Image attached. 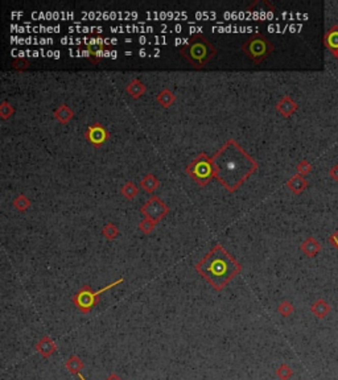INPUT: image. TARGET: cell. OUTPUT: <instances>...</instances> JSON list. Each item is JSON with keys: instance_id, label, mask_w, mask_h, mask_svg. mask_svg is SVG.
<instances>
[{"instance_id": "cell-20", "label": "cell", "mask_w": 338, "mask_h": 380, "mask_svg": "<svg viewBox=\"0 0 338 380\" xmlns=\"http://www.w3.org/2000/svg\"><path fill=\"white\" fill-rule=\"evenodd\" d=\"M156 99L163 107H169V106H172V104L175 103L176 95L173 94V91H171L169 89H163V90L157 94Z\"/></svg>"}, {"instance_id": "cell-26", "label": "cell", "mask_w": 338, "mask_h": 380, "mask_svg": "<svg viewBox=\"0 0 338 380\" xmlns=\"http://www.w3.org/2000/svg\"><path fill=\"white\" fill-rule=\"evenodd\" d=\"M15 114V107L8 101H3L0 104V116L2 119H8Z\"/></svg>"}, {"instance_id": "cell-23", "label": "cell", "mask_w": 338, "mask_h": 380, "mask_svg": "<svg viewBox=\"0 0 338 380\" xmlns=\"http://www.w3.org/2000/svg\"><path fill=\"white\" fill-rule=\"evenodd\" d=\"M102 234L107 238V239L112 241V239H115L119 235V228L112 222H110V223L104 224L103 228H102Z\"/></svg>"}, {"instance_id": "cell-29", "label": "cell", "mask_w": 338, "mask_h": 380, "mask_svg": "<svg viewBox=\"0 0 338 380\" xmlns=\"http://www.w3.org/2000/svg\"><path fill=\"white\" fill-rule=\"evenodd\" d=\"M155 226H156V222H153L150 218H144L143 221L139 223V230L143 231L144 234H150L153 231Z\"/></svg>"}, {"instance_id": "cell-22", "label": "cell", "mask_w": 338, "mask_h": 380, "mask_svg": "<svg viewBox=\"0 0 338 380\" xmlns=\"http://www.w3.org/2000/svg\"><path fill=\"white\" fill-rule=\"evenodd\" d=\"M121 192H122V194L126 197V198L132 199V198H135V197H136L137 192H139V190H137V186L135 185L133 182L128 181V182H126L123 186H122Z\"/></svg>"}, {"instance_id": "cell-11", "label": "cell", "mask_w": 338, "mask_h": 380, "mask_svg": "<svg viewBox=\"0 0 338 380\" xmlns=\"http://www.w3.org/2000/svg\"><path fill=\"white\" fill-rule=\"evenodd\" d=\"M324 42H325L326 48L332 52L335 59L338 60V24L330 26L326 31L325 36H324Z\"/></svg>"}, {"instance_id": "cell-15", "label": "cell", "mask_w": 338, "mask_h": 380, "mask_svg": "<svg viewBox=\"0 0 338 380\" xmlns=\"http://www.w3.org/2000/svg\"><path fill=\"white\" fill-rule=\"evenodd\" d=\"M332 308L324 299H317L311 306V312L317 317V318H325L326 315L330 313Z\"/></svg>"}, {"instance_id": "cell-30", "label": "cell", "mask_w": 338, "mask_h": 380, "mask_svg": "<svg viewBox=\"0 0 338 380\" xmlns=\"http://www.w3.org/2000/svg\"><path fill=\"white\" fill-rule=\"evenodd\" d=\"M30 66V61L25 59H16V60H13L12 62V68L17 69V70H24V69H26Z\"/></svg>"}, {"instance_id": "cell-4", "label": "cell", "mask_w": 338, "mask_h": 380, "mask_svg": "<svg viewBox=\"0 0 338 380\" xmlns=\"http://www.w3.org/2000/svg\"><path fill=\"white\" fill-rule=\"evenodd\" d=\"M242 50L248 59L255 64H259L266 60L273 52V45L270 39H267L262 33H254L244 40L242 44Z\"/></svg>"}, {"instance_id": "cell-13", "label": "cell", "mask_w": 338, "mask_h": 380, "mask_svg": "<svg viewBox=\"0 0 338 380\" xmlns=\"http://www.w3.org/2000/svg\"><path fill=\"white\" fill-rule=\"evenodd\" d=\"M36 351L39 354H41L44 358H49L50 355H53V353L55 351L57 346H55L54 342L52 341V338L49 335H44V337L40 339L36 343Z\"/></svg>"}, {"instance_id": "cell-8", "label": "cell", "mask_w": 338, "mask_h": 380, "mask_svg": "<svg viewBox=\"0 0 338 380\" xmlns=\"http://www.w3.org/2000/svg\"><path fill=\"white\" fill-rule=\"evenodd\" d=\"M84 137L89 143L95 147H99L108 139V131L102 123H94L88 127V130L84 132Z\"/></svg>"}, {"instance_id": "cell-3", "label": "cell", "mask_w": 338, "mask_h": 380, "mask_svg": "<svg viewBox=\"0 0 338 380\" xmlns=\"http://www.w3.org/2000/svg\"><path fill=\"white\" fill-rule=\"evenodd\" d=\"M180 54L186 59V61L194 68L201 69L208 64L209 61L214 59L217 54V49L206 39L202 33L193 35L185 45L180 49Z\"/></svg>"}, {"instance_id": "cell-28", "label": "cell", "mask_w": 338, "mask_h": 380, "mask_svg": "<svg viewBox=\"0 0 338 380\" xmlns=\"http://www.w3.org/2000/svg\"><path fill=\"white\" fill-rule=\"evenodd\" d=\"M312 169H313V165L305 159L301 160V161L296 165V172H297V174H301V176L309 174V173L312 172Z\"/></svg>"}, {"instance_id": "cell-17", "label": "cell", "mask_w": 338, "mask_h": 380, "mask_svg": "<svg viewBox=\"0 0 338 380\" xmlns=\"http://www.w3.org/2000/svg\"><path fill=\"white\" fill-rule=\"evenodd\" d=\"M54 116L60 123L65 124L74 116V111L69 107L68 104H61L60 107H57L54 110Z\"/></svg>"}, {"instance_id": "cell-31", "label": "cell", "mask_w": 338, "mask_h": 380, "mask_svg": "<svg viewBox=\"0 0 338 380\" xmlns=\"http://www.w3.org/2000/svg\"><path fill=\"white\" fill-rule=\"evenodd\" d=\"M329 177H330L333 181L338 182V164H334L332 168L329 169Z\"/></svg>"}, {"instance_id": "cell-25", "label": "cell", "mask_w": 338, "mask_h": 380, "mask_svg": "<svg viewBox=\"0 0 338 380\" xmlns=\"http://www.w3.org/2000/svg\"><path fill=\"white\" fill-rule=\"evenodd\" d=\"M276 376L279 377L280 380H290L291 377L293 376V370L288 366V364L283 363L276 370Z\"/></svg>"}, {"instance_id": "cell-18", "label": "cell", "mask_w": 338, "mask_h": 380, "mask_svg": "<svg viewBox=\"0 0 338 380\" xmlns=\"http://www.w3.org/2000/svg\"><path fill=\"white\" fill-rule=\"evenodd\" d=\"M159 185H160L159 180H157L156 176L152 174V173L146 174L143 177V180L140 181V186H142V188H143L147 193H153L157 188H159Z\"/></svg>"}, {"instance_id": "cell-12", "label": "cell", "mask_w": 338, "mask_h": 380, "mask_svg": "<svg viewBox=\"0 0 338 380\" xmlns=\"http://www.w3.org/2000/svg\"><path fill=\"white\" fill-rule=\"evenodd\" d=\"M308 180H306L304 176L297 174V173H296L295 176H292V177L287 181V188L290 189L291 192L296 195L301 194V193L308 188Z\"/></svg>"}, {"instance_id": "cell-14", "label": "cell", "mask_w": 338, "mask_h": 380, "mask_svg": "<svg viewBox=\"0 0 338 380\" xmlns=\"http://www.w3.org/2000/svg\"><path fill=\"white\" fill-rule=\"evenodd\" d=\"M300 250L308 257H315L321 251V244L315 237H308L300 246Z\"/></svg>"}, {"instance_id": "cell-19", "label": "cell", "mask_w": 338, "mask_h": 380, "mask_svg": "<svg viewBox=\"0 0 338 380\" xmlns=\"http://www.w3.org/2000/svg\"><path fill=\"white\" fill-rule=\"evenodd\" d=\"M65 367L66 370H69V372L73 375H79L81 374V370L83 368V362L79 359V357L77 355H72L69 358L68 361L65 362Z\"/></svg>"}, {"instance_id": "cell-27", "label": "cell", "mask_w": 338, "mask_h": 380, "mask_svg": "<svg viewBox=\"0 0 338 380\" xmlns=\"http://www.w3.org/2000/svg\"><path fill=\"white\" fill-rule=\"evenodd\" d=\"M13 206H15V208H16L17 210L25 211L26 209H28L31 206V201L28 198H26V197L24 194H20V195H17L16 198L13 199Z\"/></svg>"}, {"instance_id": "cell-2", "label": "cell", "mask_w": 338, "mask_h": 380, "mask_svg": "<svg viewBox=\"0 0 338 380\" xmlns=\"http://www.w3.org/2000/svg\"><path fill=\"white\" fill-rule=\"evenodd\" d=\"M195 271L215 290H222L242 271V266L222 244H215L206 256L195 264Z\"/></svg>"}, {"instance_id": "cell-16", "label": "cell", "mask_w": 338, "mask_h": 380, "mask_svg": "<svg viewBox=\"0 0 338 380\" xmlns=\"http://www.w3.org/2000/svg\"><path fill=\"white\" fill-rule=\"evenodd\" d=\"M126 90L132 98H139V97H142L144 93H146L147 87H146V84L140 81V79L135 78V79H132L130 83L127 84Z\"/></svg>"}, {"instance_id": "cell-21", "label": "cell", "mask_w": 338, "mask_h": 380, "mask_svg": "<svg viewBox=\"0 0 338 380\" xmlns=\"http://www.w3.org/2000/svg\"><path fill=\"white\" fill-rule=\"evenodd\" d=\"M248 11H257V12H275L276 8L267 0H258V2H254L250 7H248Z\"/></svg>"}, {"instance_id": "cell-1", "label": "cell", "mask_w": 338, "mask_h": 380, "mask_svg": "<svg viewBox=\"0 0 338 380\" xmlns=\"http://www.w3.org/2000/svg\"><path fill=\"white\" fill-rule=\"evenodd\" d=\"M214 177L229 192H235L257 172V160L250 156L234 139H229L211 157Z\"/></svg>"}, {"instance_id": "cell-32", "label": "cell", "mask_w": 338, "mask_h": 380, "mask_svg": "<svg viewBox=\"0 0 338 380\" xmlns=\"http://www.w3.org/2000/svg\"><path fill=\"white\" fill-rule=\"evenodd\" d=\"M329 243L332 244L333 247L338 248V231H334V232L329 237Z\"/></svg>"}, {"instance_id": "cell-7", "label": "cell", "mask_w": 338, "mask_h": 380, "mask_svg": "<svg viewBox=\"0 0 338 380\" xmlns=\"http://www.w3.org/2000/svg\"><path fill=\"white\" fill-rule=\"evenodd\" d=\"M140 211H142V214H143L144 217L150 218V219H152L153 222H156L157 223L161 218L165 217V215L168 214L169 208L159 198V197L153 195V197H151V198L142 206Z\"/></svg>"}, {"instance_id": "cell-10", "label": "cell", "mask_w": 338, "mask_h": 380, "mask_svg": "<svg viewBox=\"0 0 338 380\" xmlns=\"http://www.w3.org/2000/svg\"><path fill=\"white\" fill-rule=\"evenodd\" d=\"M106 53H107V49H106V45L103 42H94V44H88L86 45V50H84L83 54L88 55L91 62L98 64L99 60L106 55Z\"/></svg>"}, {"instance_id": "cell-33", "label": "cell", "mask_w": 338, "mask_h": 380, "mask_svg": "<svg viewBox=\"0 0 338 380\" xmlns=\"http://www.w3.org/2000/svg\"><path fill=\"white\" fill-rule=\"evenodd\" d=\"M106 380H122V379H121V376H118L117 374H111Z\"/></svg>"}, {"instance_id": "cell-9", "label": "cell", "mask_w": 338, "mask_h": 380, "mask_svg": "<svg viewBox=\"0 0 338 380\" xmlns=\"http://www.w3.org/2000/svg\"><path fill=\"white\" fill-rule=\"evenodd\" d=\"M299 108V104L293 101L290 95H284L281 99L276 103V110L280 115H283L284 118H290L293 115Z\"/></svg>"}, {"instance_id": "cell-24", "label": "cell", "mask_w": 338, "mask_h": 380, "mask_svg": "<svg viewBox=\"0 0 338 380\" xmlns=\"http://www.w3.org/2000/svg\"><path fill=\"white\" fill-rule=\"evenodd\" d=\"M277 312L283 315V317H290V315L295 312V306H293V304L291 301L284 300V301L280 302L279 306H277Z\"/></svg>"}, {"instance_id": "cell-5", "label": "cell", "mask_w": 338, "mask_h": 380, "mask_svg": "<svg viewBox=\"0 0 338 380\" xmlns=\"http://www.w3.org/2000/svg\"><path fill=\"white\" fill-rule=\"evenodd\" d=\"M123 281L124 280L121 277V279H118L117 281L103 286V288H101V289L97 290V292H94V290L91 289L90 285H83L78 292L73 296L72 301L74 302V305L77 306L83 314H88V313H90L91 310H93V308L97 305L98 302H99V297H101L102 293L112 289L114 286L119 285V284H122Z\"/></svg>"}, {"instance_id": "cell-6", "label": "cell", "mask_w": 338, "mask_h": 380, "mask_svg": "<svg viewBox=\"0 0 338 380\" xmlns=\"http://www.w3.org/2000/svg\"><path fill=\"white\" fill-rule=\"evenodd\" d=\"M186 173L199 185L205 186L210 181L211 177H214V168H213L211 157H209L206 153H200L199 156L186 166Z\"/></svg>"}]
</instances>
